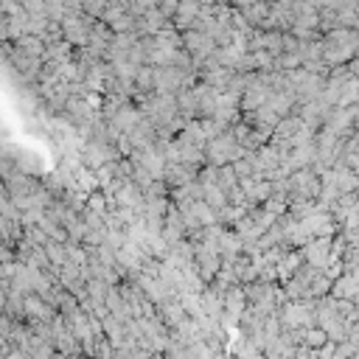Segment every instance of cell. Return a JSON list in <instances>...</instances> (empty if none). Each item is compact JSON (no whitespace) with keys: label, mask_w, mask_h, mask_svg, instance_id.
<instances>
[{"label":"cell","mask_w":359,"mask_h":359,"mask_svg":"<svg viewBox=\"0 0 359 359\" xmlns=\"http://www.w3.org/2000/svg\"><path fill=\"white\" fill-rule=\"evenodd\" d=\"M283 331H301L317 326V303L315 301H292L281 315Z\"/></svg>","instance_id":"7a4b0ae2"},{"label":"cell","mask_w":359,"mask_h":359,"mask_svg":"<svg viewBox=\"0 0 359 359\" xmlns=\"http://www.w3.org/2000/svg\"><path fill=\"white\" fill-rule=\"evenodd\" d=\"M331 244H334V239H309V242L303 244L301 256H303V261H306L309 267L326 269L328 261H331Z\"/></svg>","instance_id":"3957f363"},{"label":"cell","mask_w":359,"mask_h":359,"mask_svg":"<svg viewBox=\"0 0 359 359\" xmlns=\"http://www.w3.org/2000/svg\"><path fill=\"white\" fill-rule=\"evenodd\" d=\"M348 70H351V76H353V79H359V53L348 62Z\"/></svg>","instance_id":"5b68a950"},{"label":"cell","mask_w":359,"mask_h":359,"mask_svg":"<svg viewBox=\"0 0 359 359\" xmlns=\"http://www.w3.org/2000/svg\"><path fill=\"white\" fill-rule=\"evenodd\" d=\"M331 298L359 303V278L351 275V272H342V275L334 281V286H331Z\"/></svg>","instance_id":"277c9868"},{"label":"cell","mask_w":359,"mask_h":359,"mask_svg":"<svg viewBox=\"0 0 359 359\" xmlns=\"http://www.w3.org/2000/svg\"><path fill=\"white\" fill-rule=\"evenodd\" d=\"M359 53V31L356 28H334L323 40L326 65H348Z\"/></svg>","instance_id":"6da1fadb"}]
</instances>
